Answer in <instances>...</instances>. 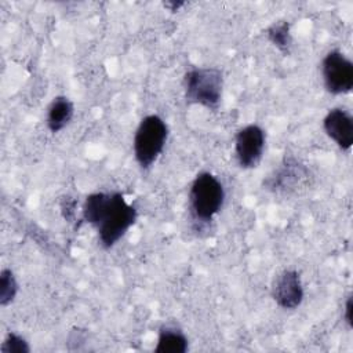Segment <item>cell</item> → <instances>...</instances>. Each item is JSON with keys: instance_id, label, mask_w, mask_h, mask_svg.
I'll return each instance as SVG.
<instances>
[{"instance_id": "1", "label": "cell", "mask_w": 353, "mask_h": 353, "mask_svg": "<svg viewBox=\"0 0 353 353\" xmlns=\"http://www.w3.org/2000/svg\"><path fill=\"white\" fill-rule=\"evenodd\" d=\"M83 218L97 228L101 244L110 248L135 223L137 208L119 192H98L85 197Z\"/></svg>"}, {"instance_id": "2", "label": "cell", "mask_w": 353, "mask_h": 353, "mask_svg": "<svg viewBox=\"0 0 353 353\" xmlns=\"http://www.w3.org/2000/svg\"><path fill=\"white\" fill-rule=\"evenodd\" d=\"M225 189L219 179L211 172L196 175L189 190L190 212L196 221L210 222L223 205Z\"/></svg>"}, {"instance_id": "3", "label": "cell", "mask_w": 353, "mask_h": 353, "mask_svg": "<svg viewBox=\"0 0 353 353\" xmlns=\"http://www.w3.org/2000/svg\"><path fill=\"white\" fill-rule=\"evenodd\" d=\"M223 76L216 68H194L185 74V98L189 103L218 109L222 98Z\"/></svg>"}, {"instance_id": "4", "label": "cell", "mask_w": 353, "mask_h": 353, "mask_svg": "<svg viewBox=\"0 0 353 353\" xmlns=\"http://www.w3.org/2000/svg\"><path fill=\"white\" fill-rule=\"evenodd\" d=\"M168 138V127L157 114L143 117L134 135V156L142 168H149L161 154Z\"/></svg>"}, {"instance_id": "5", "label": "cell", "mask_w": 353, "mask_h": 353, "mask_svg": "<svg viewBox=\"0 0 353 353\" xmlns=\"http://www.w3.org/2000/svg\"><path fill=\"white\" fill-rule=\"evenodd\" d=\"M324 87L334 95L347 94L353 88V63L339 50L330 51L321 63Z\"/></svg>"}, {"instance_id": "6", "label": "cell", "mask_w": 353, "mask_h": 353, "mask_svg": "<svg viewBox=\"0 0 353 353\" xmlns=\"http://www.w3.org/2000/svg\"><path fill=\"white\" fill-rule=\"evenodd\" d=\"M265 131L256 124L243 127L234 139V152L241 168H254L262 159L265 149Z\"/></svg>"}, {"instance_id": "7", "label": "cell", "mask_w": 353, "mask_h": 353, "mask_svg": "<svg viewBox=\"0 0 353 353\" xmlns=\"http://www.w3.org/2000/svg\"><path fill=\"white\" fill-rule=\"evenodd\" d=\"M272 296L283 309H296L303 301V285L295 270L281 272L273 283Z\"/></svg>"}, {"instance_id": "8", "label": "cell", "mask_w": 353, "mask_h": 353, "mask_svg": "<svg viewBox=\"0 0 353 353\" xmlns=\"http://www.w3.org/2000/svg\"><path fill=\"white\" fill-rule=\"evenodd\" d=\"M323 128L342 150H349L353 145V119L349 112L341 108L331 109L324 120Z\"/></svg>"}, {"instance_id": "9", "label": "cell", "mask_w": 353, "mask_h": 353, "mask_svg": "<svg viewBox=\"0 0 353 353\" xmlns=\"http://www.w3.org/2000/svg\"><path fill=\"white\" fill-rule=\"evenodd\" d=\"M74 106L66 97H57L48 106L47 112V127L51 132H58L65 128L72 120Z\"/></svg>"}, {"instance_id": "10", "label": "cell", "mask_w": 353, "mask_h": 353, "mask_svg": "<svg viewBox=\"0 0 353 353\" xmlns=\"http://www.w3.org/2000/svg\"><path fill=\"white\" fill-rule=\"evenodd\" d=\"M188 350V338L175 325H164L160 328L156 353H185Z\"/></svg>"}, {"instance_id": "11", "label": "cell", "mask_w": 353, "mask_h": 353, "mask_svg": "<svg viewBox=\"0 0 353 353\" xmlns=\"http://www.w3.org/2000/svg\"><path fill=\"white\" fill-rule=\"evenodd\" d=\"M268 37L273 46H276L284 54L290 52L291 47V34H290V23L285 21L274 22L268 29Z\"/></svg>"}, {"instance_id": "12", "label": "cell", "mask_w": 353, "mask_h": 353, "mask_svg": "<svg viewBox=\"0 0 353 353\" xmlns=\"http://www.w3.org/2000/svg\"><path fill=\"white\" fill-rule=\"evenodd\" d=\"M18 292V283L11 269H3L0 273V305H10Z\"/></svg>"}, {"instance_id": "13", "label": "cell", "mask_w": 353, "mask_h": 353, "mask_svg": "<svg viewBox=\"0 0 353 353\" xmlns=\"http://www.w3.org/2000/svg\"><path fill=\"white\" fill-rule=\"evenodd\" d=\"M0 352L1 353H29L30 346L23 336L15 332H10L3 341L0 346Z\"/></svg>"}, {"instance_id": "14", "label": "cell", "mask_w": 353, "mask_h": 353, "mask_svg": "<svg viewBox=\"0 0 353 353\" xmlns=\"http://www.w3.org/2000/svg\"><path fill=\"white\" fill-rule=\"evenodd\" d=\"M343 317H345V321L347 323V325H349V327H352V296H349V298L346 299Z\"/></svg>"}, {"instance_id": "15", "label": "cell", "mask_w": 353, "mask_h": 353, "mask_svg": "<svg viewBox=\"0 0 353 353\" xmlns=\"http://www.w3.org/2000/svg\"><path fill=\"white\" fill-rule=\"evenodd\" d=\"M163 6H164L165 8H168L170 11L175 12V11H178L181 7L185 6V1H164Z\"/></svg>"}]
</instances>
